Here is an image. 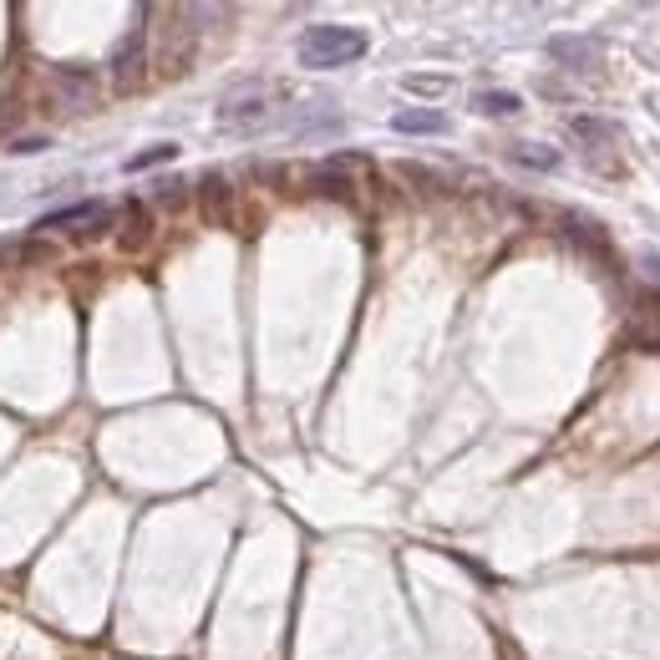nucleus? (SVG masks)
Here are the masks:
<instances>
[{
  "label": "nucleus",
  "mask_w": 660,
  "mask_h": 660,
  "mask_svg": "<svg viewBox=\"0 0 660 660\" xmlns=\"http://www.w3.org/2000/svg\"><path fill=\"white\" fill-rule=\"evenodd\" d=\"M513 157H519V163H529V168H554V163H559L554 153H538L534 142H523V148H513Z\"/></svg>",
  "instance_id": "14"
},
{
  "label": "nucleus",
  "mask_w": 660,
  "mask_h": 660,
  "mask_svg": "<svg viewBox=\"0 0 660 660\" xmlns=\"http://www.w3.org/2000/svg\"><path fill=\"white\" fill-rule=\"evenodd\" d=\"M346 168H356V157H330V163L310 168V189L326 193V199H341V204H351V199H356V183H351Z\"/></svg>",
  "instance_id": "5"
},
{
  "label": "nucleus",
  "mask_w": 660,
  "mask_h": 660,
  "mask_svg": "<svg viewBox=\"0 0 660 660\" xmlns=\"http://www.w3.org/2000/svg\"><path fill=\"white\" fill-rule=\"evenodd\" d=\"M21 112H26L21 102H0V138H5V127L11 123H21Z\"/></svg>",
  "instance_id": "16"
},
{
  "label": "nucleus",
  "mask_w": 660,
  "mask_h": 660,
  "mask_svg": "<svg viewBox=\"0 0 660 660\" xmlns=\"http://www.w3.org/2000/svg\"><path fill=\"white\" fill-rule=\"evenodd\" d=\"M107 224H112V208H107V204H72V208H56V214H47V219L36 224V229H41V234L72 229V234L92 239V234H102Z\"/></svg>",
  "instance_id": "2"
},
{
  "label": "nucleus",
  "mask_w": 660,
  "mask_h": 660,
  "mask_svg": "<svg viewBox=\"0 0 660 660\" xmlns=\"http://www.w3.org/2000/svg\"><path fill=\"white\" fill-rule=\"evenodd\" d=\"M157 199H163V204H183V199H189V183H174V178H168V183H157Z\"/></svg>",
  "instance_id": "15"
},
{
  "label": "nucleus",
  "mask_w": 660,
  "mask_h": 660,
  "mask_svg": "<svg viewBox=\"0 0 660 660\" xmlns=\"http://www.w3.org/2000/svg\"><path fill=\"white\" fill-rule=\"evenodd\" d=\"M56 250H51L47 239H11V244H0V265H16V269H31V265H51Z\"/></svg>",
  "instance_id": "7"
},
{
  "label": "nucleus",
  "mask_w": 660,
  "mask_h": 660,
  "mask_svg": "<svg viewBox=\"0 0 660 660\" xmlns=\"http://www.w3.org/2000/svg\"><path fill=\"white\" fill-rule=\"evenodd\" d=\"M396 132H422V138H437V132H447V117H442L437 107H407V112H396Z\"/></svg>",
  "instance_id": "10"
},
{
  "label": "nucleus",
  "mask_w": 660,
  "mask_h": 660,
  "mask_svg": "<svg viewBox=\"0 0 660 660\" xmlns=\"http://www.w3.org/2000/svg\"><path fill=\"white\" fill-rule=\"evenodd\" d=\"M478 112H487V117H508V112H519V97L513 92H478Z\"/></svg>",
  "instance_id": "12"
},
{
  "label": "nucleus",
  "mask_w": 660,
  "mask_h": 660,
  "mask_svg": "<svg viewBox=\"0 0 660 660\" xmlns=\"http://www.w3.org/2000/svg\"><path fill=\"white\" fill-rule=\"evenodd\" d=\"M199 204H204V219L208 224H234V193H229V183L224 178H204L199 183Z\"/></svg>",
  "instance_id": "6"
},
{
  "label": "nucleus",
  "mask_w": 660,
  "mask_h": 660,
  "mask_svg": "<svg viewBox=\"0 0 660 660\" xmlns=\"http://www.w3.org/2000/svg\"><path fill=\"white\" fill-rule=\"evenodd\" d=\"M574 138L589 142V157H605V168H614L610 163V142H614V127L610 123H599V117H574Z\"/></svg>",
  "instance_id": "9"
},
{
  "label": "nucleus",
  "mask_w": 660,
  "mask_h": 660,
  "mask_svg": "<svg viewBox=\"0 0 660 660\" xmlns=\"http://www.w3.org/2000/svg\"><path fill=\"white\" fill-rule=\"evenodd\" d=\"M47 138H11V153H41Z\"/></svg>",
  "instance_id": "18"
},
{
  "label": "nucleus",
  "mask_w": 660,
  "mask_h": 660,
  "mask_svg": "<svg viewBox=\"0 0 660 660\" xmlns=\"http://www.w3.org/2000/svg\"><path fill=\"white\" fill-rule=\"evenodd\" d=\"M549 51L564 66H574V72H589V66L599 62V47H595V41H580V36H554Z\"/></svg>",
  "instance_id": "8"
},
{
  "label": "nucleus",
  "mask_w": 660,
  "mask_h": 660,
  "mask_svg": "<svg viewBox=\"0 0 660 660\" xmlns=\"http://www.w3.org/2000/svg\"><path fill=\"white\" fill-rule=\"evenodd\" d=\"M366 56V31L356 26H310V31L300 36V62L305 66H346Z\"/></svg>",
  "instance_id": "1"
},
{
  "label": "nucleus",
  "mask_w": 660,
  "mask_h": 660,
  "mask_svg": "<svg viewBox=\"0 0 660 660\" xmlns=\"http://www.w3.org/2000/svg\"><path fill=\"white\" fill-rule=\"evenodd\" d=\"M153 239V214L142 204H127V214H123V234H117V244L123 250H142Z\"/></svg>",
  "instance_id": "11"
},
{
  "label": "nucleus",
  "mask_w": 660,
  "mask_h": 660,
  "mask_svg": "<svg viewBox=\"0 0 660 660\" xmlns=\"http://www.w3.org/2000/svg\"><path fill=\"white\" fill-rule=\"evenodd\" d=\"M407 87H411V92H442L447 81H442V77H411Z\"/></svg>",
  "instance_id": "17"
},
{
  "label": "nucleus",
  "mask_w": 660,
  "mask_h": 660,
  "mask_svg": "<svg viewBox=\"0 0 660 660\" xmlns=\"http://www.w3.org/2000/svg\"><path fill=\"white\" fill-rule=\"evenodd\" d=\"M51 87H56V97H62L66 107H77V112H87L97 102V77L87 66H56L51 72Z\"/></svg>",
  "instance_id": "4"
},
{
  "label": "nucleus",
  "mask_w": 660,
  "mask_h": 660,
  "mask_svg": "<svg viewBox=\"0 0 660 660\" xmlns=\"http://www.w3.org/2000/svg\"><path fill=\"white\" fill-rule=\"evenodd\" d=\"M178 148L174 142H157V148H148V153H138V157H127V174H142V168H153V163H168Z\"/></svg>",
  "instance_id": "13"
},
{
  "label": "nucleus",
  "mask_w": 660,
  "mask_h": 660,
  "mask_svg": "<svg viewBox=\"0 0 660 660\" xmlns=\"http://www.w3.org/2000/svg\"><path fill=\"white\" fill-rule=\"evenodd\" d=\"M142 66H148V31H127L123 47L112 51V87L117 92H132V87H142Z\"/></svg>",
  "instance_id": "3"
}]
</instances>
